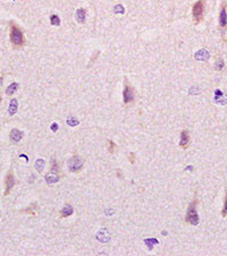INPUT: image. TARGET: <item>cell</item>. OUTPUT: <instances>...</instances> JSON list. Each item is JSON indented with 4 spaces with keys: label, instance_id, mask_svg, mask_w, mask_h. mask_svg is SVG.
<instances>
[{
    "label": "cell",
    "instance_id": "obj_25",
    "mask_svg": "<svg viewBox=\"0 0 227 256\" xmlns=\"http://www.w3.org/2000/svg\"><path fill=\"white\" fill-rule=\"evenodd\" d=\"M129 161H131V163H132V164H134V163H135V155H134V153L129 154Z\"/></svg>",
    "mask_w": 227,
    "mask_h": 256
},
{
    "label": "cell",
    "instance_id": "obj_1",
    "mask_svg": "<svg viewBox=\"0 0 227 256\" xmlns=\"http://www.w3.org/2000/svg\"><path fill=\"white\" fill-rule=\"evenodd\" d=\"M10 42L15 47H23L25 43L23 32L13 22H10Z\"/></svg>",
    "mask_w": 227,
    "mask_h": 256
},
{
    "label": "cell",
    "instance_id": "obj_2",
    "mask_svg": "<svg viewBox=\"0 0 227 256\" xmlns=\"http://www.w3.org/2000/svg\"><path fill=\"white\" fill-rule=\"evenodd\" d=\"M197 204H198V201L195 200L189 205L186 218H185V221L187 223L192 224V226H198L199 224V215L198 212H197Z\"/></svg>",
    "mask_w": 227,
    "mask_h": 256
},
{
    "label": "cell",
    "instance_id": "obj_14",
    "mask_svg": "<svg viewBox=\"0 0 227 256\" xmlns=\"http://www.w3.org/2000/svg\"><path fill=\"white\" fill-rule=\"evenodd\" d=\"M72 214H73V207H72L71 205H68V206H65V207L62 210L60 216H62V218H67V216H69V215H72Z\"/></svg>",
    "mask_w": 227,
    "mask_h": 256
},
{
    "label": "cell",
    "instance_id": "obj_3",
    "mask_svg": "<svg viewBox=\"0 0 227 256\" xmlns=\"http://www.w3.org/2000/svg\"><path fill=\"white\" fill-rule=\"evenodd\" d=\"M203 13H204V0H198L193 6L192 9V15H193L194 22L198 24L200 23L202 18H203Z\"/></svg>",
    "mask_w": 227,
    "mask_h": 256
},
{
    "label": "cell",
    "instance_id": "obj_12",
    "mask_svg": "<svg viewBox=\"0 0 227 256\" xmlns=\"http://www.w3.org/2000/svg\"><path fill=\"white\" fill-rule=\"evenodd\" d=\"M85 15H86V11L84 8H78L76 11V21L78 23L83 24L85 22Z\"/></svg>",
    "mask_w": 227,
    "mask_h": 256
},
{
    "label": "cell",
    "instance_id": "obj_13",
    "mask_svg": "<svg viewBox=\"0 0 227 256\" xmlns=\"http://www.w3.org/2000/svg\"><path fill=\"white\" fill-rule=\"evenodd\" d=\"M17 107H18V102H17V100H16V99H13V100L10 101V104H9V115L10 116H14L15 113L17 112Z\"/></svg>",
    "mask_w": 227,
    "mask_h": 256
},
{
    "label": "cell",
    "instance_id": "obj_5",
    "mask_svg": "<svg viewBox=\"0 0 227 256\" xmlns=\"http://www.w3.org/2000/svg\"><path fill=\"white\" fill-rule=\"evenodd\" d=\"M219 25L222 28H227V4L226 1H222L220 14H219Z\"/></svg>",
    "mask_w": 227,
    "mask_h": 256
},
{
    "label": "cell",
    "instance_id": "obj_26",
    "mask_svg": "<svg viewBox=\"0 0 227 256\" xmlns=\"http://www.w3.org/2000/svg\"><path fill=\"white\" fill-rule=\"evenodd\" d=\"M57 128H58V125H57L56 122H53V124L51 125V129H52L53 131H57Z\"/></svg>",
    "mask_w": 227,
    "mask_h": 256
},
{
    "label": "cell",
    "instance_id": "obj_4",
    "mask_svg": "<svg viewBox=\"0 0 227 256\" xmlns=\"http://www.w3.org/2000/svg\"><path fill=\"white\" fill-rule=\"evenodd\" d=\"M82 167H83V161H82L81 158H78L77 155H74V156L69 160V162H68V169H69L71 172H76V171H78Z\"/></svg>",
    "mask_w": 227,
    "mask_h": 256
},
{
    "label": "cell",
    "instance_id": "obj_18",
    "mask_svg": "<svg viewBox=\"0 0 227 256\" xmlns=\"http://www.w3.org/2000/svg\"><path fill=\"white\" fill-rule=\"evenodd\" d=\"M222 218L227 216V191H226V195H225V201H224V206H222Z\"/></svg>",
    "mask_w": 227,
    "mask_h": 256
},
{
    "label": "cell",
    "instance_id": "obj_27",
    "mask_svg": "<svg viewBox=\"0 0 227 256\" xmlns=\"http://www.w3.org/2000/svg\"><path fill=\"white\" fill-rule=\"evenodd\" d=\"M1 81H2V76H0V84H1Z\"/></svg>",
    "mask_w": 227,
    "mask_h": 256
},
{
    "label": "cell",
    "instance_id": "obj_7",
    "mask_svg": "<svg viewBox=\"0 0 227 256\" xmlns=\"http://www.w3.org/2000/svg\"><path fill=\"white\" fill-rule=\"evenodd\" d=\"M14 185H15L14 176L11 175V172H8L5 178V195H8V194H9L10 189L14 187Z\"/></svg>",
    "mask_w": 227,
    "mask_h": 256
},
{
    "label": "cell",
    "instance_id": "obj_28",
    "mask_svg": "<svg viewBox=\"0 0 227 256\" xmlns=\"http://www.w3.org/2000/svg\"><path fill=\"white\" fill-rule=\"evenodd\" d=\"M0 101H1V96H0Z\"/></svg>",
    "mask_w": 227,
    "mask_h": 256
},
{
    "label": "cell",
    "instance_id": "obj_15",
    "mask_svg": "<svg viewBox=\"0 0 227 256\" xmlns=\"http://www.w3.org/2000/svg\"><path fill=\"white\" fill-rule=\"evenodd\" d=\"M17 89H18V84L17 83H11L7 87V90H6V94L7 95H11V94H14L16 91H17Z\"/></svg>",
    "mask_w": 227,
    "mask_h": 256
},
{
    "label": "cell",
    "instance_id": "obj_23",
    "mask_svg": "<svg viewBox=\"0 0 227 256\" xmlns=\"http://www.w3.org/2000/svg\"><path fill=\"white\" fill-rule=\"evenodd\" d=\"M108 143H109V153H114L116 145H115V143H114V142H111V141H109Z\"/></svg>",
    "mask_w": 227,
    "mask_h": 256
},
{
    "label": "cell",
    "instance_id": "obj_10",
    "mask_svg": "<svg viewBox=\"0 0 227 256\" xmlns=\"http://www.w3.org/2000/svg\"><path fill=\"white\" fill-rule=\"evenodd\" d=\"M22 137H23V133L21 131H18L17 128H14L13 131H10V140L13 141L14 143L19 142V141L22 140Z\"/></svg>",
    "mask_w": 227,
    "mask_h": 256
},
{
    "label": "cell",
    "instance_id": "obj_8",
    "mask_svg": "<svg viewBox=\"0 0 227 256\" xmlns=\"http://www.w3.org/2000/svg\"><path fill=\"white\" fill-rule=\"evenodd\" d=\"M189 143H190L189 133H187L186 131H182V134H181V141H180L181 147H183V149H187V147H189Z\"/></svg>",
    "mask_w": 227,
    "mask_h": 256
},
{
    "label": "cell",
    "instance_id": "obj_21",
    "mask_svg": "<svg viewBox=\"0 0 227 256\" xmlns=\"http://www.w3.org/2000/svg\"><path fill=\"white\" fill-rule=\"evenodd\" d=\"M35 167H37V170H38V171L43 170V167H44V161H43V160H38V161H37V164H35Z\"/></svg>",
    "mask_w": 227,
    "mask_h": 256
},
{
    "label": "cell",
    "instance_id": "obj_11",
    "mask_svg": "<svg viewBox=\"0 0 227 256\" xmlns=\"http://www.w3.org/2000/svg\"><path fill=\"white\" fill-rule=\"evenodd\" d=\"M194 58H195L197 60H200V61L207 60L209 58V52L207 51V50H203V49H202V50H200V51H198L195 53Z\"/></svg>",
    "mask_w": 227,
    "mask_h": 256
},
{
    "label": "cell",
    "instance_id": "obj_19",
    "mask_svg": "<svg viewBox=\"0 0 227 256\" xmlns=\"http://www.w3.org/2000/svg\"><path fill=\"white\" fill-rule=\"evenodd\" d=\"M67 125L71 126V127H75V126L78 125V120L75 119V118H69V119H67Z\"/></svg>",
    "mask_w": 227,
    "mask_h": 256
},
{
    "label": "cell",
    "instance_id": "obj_9",
    "mask_svg": "<svg viewBox=\"0 0 227 256\" xmlns=\"http://www.w3.org/2000/svg\"><path fill=\"white\" fill-rule=\"evenodd\" d=\"M215 102L219 103V104H225L227 102V96L224 95L220 90H216L215 91Z\"/></svg>",
    "mask_w": 227,
    "mask_h": 256
},
{
    "label": "cell",
    "instance_id": "obj_16",
    "mask_svg": "<svg viewBox=\"0 0 227 256\" xmlns=\"http://www.w3.org/2000/svg\"><path fill=\"white\" fill-rule=\"evenodd\" d=\"M50 23L53 26H59L60 25V19H59V17L57 15H51L50 16Z\"/></svg>",
    "mask_w": 227,
    "mask_h": 256
},
{
    "label": "cell",
    "instance_id": "obj_6",
    "mask_svg": "<svg viewBox=\"0 0 227 256\" xmlns=\"http://www.w3.org/2000/svg\"><path fill=\"white\" fill-rule=\"evenodd\" d=\"M123 99H124V103H126V104L133 102V100H134L133 90L127 83L125 84V89H124V91H123Z\"/></svg>",
    "mask_w": 227,
    "mask_h": 256
},
{
    "label": "cell",
    "instance_id": "obj_20",
    "mask_svg": "<svg viewBox=\"0 0 227 256\" xmlns=\"http://www.w3.org/2000/svg\"><path fill=\"white\" fill-rule=\"evenodd\" d=\"M215 68L217 70H222V68H224V60H222V58H219L217 60V62H216V65H215Z\"/></svg>",
    "mask_w": 227,
    "mask_h": 256
},
{
    "label": "cell",
    "instance_id": "obj_24",
    "mask_svg": "<svg viewBox=\"0 0 227 256\" xmlns=\"http://www.w3.org/2000/svg\"><path fill=\"white\" fill-rule=\"evenodd\" d=\"M152 242L158 244V240H157V239H145V244H152ZM148 247H149L150 249H152V246H150V245H148Z\"/></svg>",
    "mask_w": 227,
    "mask_h": 256
},
{
    "label": "cell",
    "instance_id": "obj_17",
    "mask_svg": "<svg viewBox=\"0 0 227 256\" xmlns=\"http://www.w3.org/2000/svg\"><path fill=\"white\" fill-rule=\"evenodd\" d=\"M46 180H47V182H51V184H53V182H57L58 180H59V177L58 176H52V175H47L46 176Z\"/></svg>",
    "mask_w": 227,
    "mask_h": 256
},
{
    "label": "cell",
    "instance_id": "obj_22",
    "mask_svg": "<svg viewBox=\"0 0 227 256\" xmlns=\"http://www.w3.org/2000/svg\"><path fill=\"white\" fill-rule=\"evenodd\" d=\"M114 13H115V14H118V13L123 14V13H124V7H123V6H120V5H117L116 7H115V9H114Z\"/></svg>",
    "mask_w": 227,
    "mask_h": 256
}]
</instances>
